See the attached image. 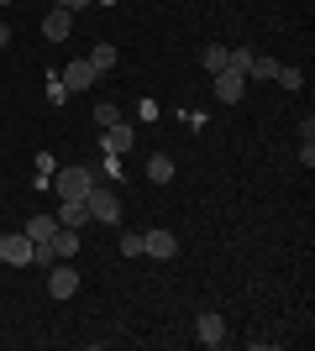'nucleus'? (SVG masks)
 I'll return each instance as SVG.
<instances>
[{"mask_svg": "<svg viewBox=\"0 0 315 351\" xmlns=\"http://www.w3.org/2000/svg\"><path fill=\"white\" fill-rule=\"evenodd\" d=\"M53 184H58V199H84V194L95 189V173L90 168H58Z\"/></svg>", "mask_w": 315, "mask_h": 351, "instance_id": "f257e3e1", "label": "nucleus"}, {"mask_svg": "<svg viewBox=\"0 0 315 351\" xmlns=\"http://www.w3.org/2000/svg\"><path fill=\"white\" fill-rule=\"evenodd\" d=\"M32 241L27 231H0V263H11V267H27L32 263Z\"/></svg>", "mask_w": 315, "mask_h": 351, "instance_id": "f03ea898", "label": "nucleus"}, {"mask_svg": "<svg viewBox=\"0 0 315 351\" xmlns=\"http://www.w3.org/2000/svg\"><path fill=\"white\" fill-rule=\"evenodd\" d=\"M84 199H90V220H100V226H116V220H121V199H116V189H100V184H95Z\"/></svg>", "mask_w": 315, "mask_h": 351, "instance_id": "7ed1b4c3", "label": "nucleus"}, {"mask_svg": "<svg viewBox=\"0 0 315 351\" xmlns=\"http://www.w3.org/2000/svg\"><path fill=\"white\" fill-rule=\"evenodd\" d=\"M142 257H158V263H168V257H179V241H174V231H163V226H152V231H142Z\"/></svg>", "mask_w": 315, "mask_h": 351, "instance_id": "20e7f679", "label": "nucleus"}, {"mask_svg": "<svg viewBox=\"0 0 315 351\" xmlns=\"http://www.w3.org/2000/svg\"><path fill=\"white\" fill-rule=\"evenodd\" d=\"M47 293H53V299H74L79 293V273L69 263H53L47 267Z\"/></svg>", "mask_w": 315, "mask_h": 351, "instance_id": "39448f33", "label": "nucleus"}, {"mask_svg": "<svg viewBox=\"0 0 315 351\" xmlns=\"http://www.w3.org/2000/svg\"><path fill=\"white\" fill-rule=\"evenodd\" d=\"M215 95H221V105H237L242 95H247V73L221 69V73H215Z\"/></svg>", "mask_w": 315, "mask_h": 351, "instance_id": "423d86ee", "label": "nucleus"}, {"mask_svg": "<svg viewBox=\"0 0 315 351\" xmlns=\"http://www.w3.org/2000/svg\"><path fill=\"white\" fill-rule=\"evenodd\" d=\"M69 32H74V11H63V5H53V11L43 16V37H47V43H63Z\"/></svg>", "mask_w": 315, "mask_h": 351, "instance_id": "0eeeda50", "label": "nucleus"}, {"mask_svg": "<svg viewBox=\"0 0 315 351\" xmlns=\"http://www.w3.org/2000/svg\"><path fill=\"white\" fill-rule=\"evenodd\" d=\"M43 247L53 252V263H69V257H74V252H79V231H69V226H58V231L47 236Z\"/></svg>", "mask_w": 315, "mask_h": 351, "instance_id": "6e6552de", "label": "nucleus"}, {"mask_svg": "<svg viewBox=\"0 0 315 351\" xmlns=\"http://www.w3.org/2000/svg\"><path fill=\"white\" fill-rule=\"evenodd\" d=\"M58 79H63V89H95V79H100V73L90 69V58H74Z\"/></svg>", "mask_w": 315, "mask_h": 351, "instance_id": "1a4fd4ad", "label": "nucleus"}, {"mask_svg": "<svg viewBox=\"0 0 315 351\" xmlns=\"http://www.w3.org/2000/svg\"><path fill=\"white\" fill-rule=\"evenodd\" d=\"M195 336L205 341V346H221V341H226V320L215 315V309H205V315L195 320Z\"/></svg>", "mask_w": 315, "mask_h": 351, "instance_id": "9d476101", "label": "nucleus"}, {"mask_svg": "<svg viewBox=\"0 0 315 351\" xmlns=\"http://www.w3.org/2000/svg\"><path fill=\"white\" fill-rule=\"evenodd\" d=\"M132 147H137L132 126H121V121H116V126H105V152H116V158H121V152H132Z\"/></svg>", "mask_w": 315, "mask_h": 351, "instance_id": "9b49d317", "label": "nucleus"}, {"mask_svg": "<svg viewBox=\"0 0 315 351\" xmlns=\"http://www.w3.org/2000/svg\"><path fill=\"white\" fill-rule=\"evenodd\" d=\"M90 220V199H63V210H58V226H69V231H79Z\"/></svg>", "mask_w": 315, "mask_h": 351, "instance_id": "f8f14e48", "label": "nucleus"}, {"mask_svg": "<svg viewBox=\"0 0 315 351\" xmlns=\"http://www.w3.org/2000/svg\"><path fill=\"white\" fill-rule=\"evenodd\" d=\"M200 63H205V69H210V79H215V73H221L226 63H231V47H221V43H205V47H200Z\"/></svg>", "mask_w": 315, "mask_h": 351, "instance_id": "ddd939ff", "label": "nucleus"}, {"mask_svg": "<svg viewBox=\"0 0 315 351\" xmlns=\"http://www.w3.org/2000/svg\"><path fill=\"white\" fill-rule=\"evenodd\" d=\"M273 73H279V63H273L268 53H253V58H247V84H263Z\"/></svg>", "mask_w": 315, "mask_h": 351, "instance_id": "4468645a", "label": "nucleus"}, {"mask_svg": "<svg viewBox=\"0 0 315 351\" xmlns=\"http://www.w3.org/2000/svg\"><path fill=\"white\" fill-rule=\"evenodd\" d=\"M148 178L152 184H168V178H174V158H168V152H152L148 158Z\"/></svg>", "mask_w": 315, "mask_h": 351, "instance_id": "2eb2a0df", "label": "nucleus"}, {"mask_svg": "<svg viewBox=\"0 0 315 351\" xmlns=\"http://www.w3.org/2000/svg\"><path fill=\"white\" fill-rule=\"evenodd\" d=\"M90 69H95V73H110V69H116V43H95Z\"/></svg>", "mask_w": 315, "mask_h": 351, "instance_id": "dca6fc26", "label": "nucleus"}, {"mask_svg": "<svg viewBox=\"0 0 315 351\" xmlns=\"http://www.w3.org/2000/svg\"><path fill=\"white\" fill-rule=\"evenodd\" d=\"M53 231H58V215H32L27 220V236H32V241H47Z\"/></svg>", "mask_w": 315, "mask_h": 351, "instance_id": "f3484780", "label": "nucleus"}, {"mask_svg": "<svg viewBox=\"0 0 315 351\" xmlns=\"http://www.w3.org/2000/svg\"><path fill=\"white\" fill-rule=\"evenodd\" d=\"M300 162H305V168H315V121H305V126H300Z\"/></svg>", "mask_w": 315, "mask_h": 351, "instance_id": "a211bd4d", "label": "nucleus"}, {"mask_svg": "<svg viewBox=\"0 0 315 351\" xmlns=\"http://www.w3.org/2000/svg\"><path fill=\"white\" fill-rule=\"evenodd\" d=\"M273 79H279L284 89H305V73H300V69H284V63H279V73H273Z\"/></svg>", "mask_w": 315, "mask_h": 351, "instance_id": "6ab92c4d", "label": "nucleus"}, {"mask_svg": "<svg viewBox=\"0 0 315 351\" xmlns=\"http://www.w3.org/2000/svg\"><path fill=\"white\" fill-rule=\"evenodd\" d=\"M95 121H100V126H116V121H121V110H116L110 100H100V105H95Z\"/></svg>", "mask_w": 315, "mask_h": 351, "instance_id": "aec40b11", "label": "nucleus"}, {"mask_svg": "<svg viewBox=\"0 0 315 351\" xmlns=\"http://www.w3.org/2000/svg\"><path fill=\"white\" fill-rule=\"evenodd\" d=\"M47 100H53V105H63V100H69V89H63V79H58V73H47Z\"/></svg>", "mask_w": 315, "mask_h": 351, "instance_id": "412c9836", "label": "nucleus"}, {"mask_svg": "<svg viewBox=\"0 0 315 351\" xmlns=\"http://www.w3.org/2000/svg\"><path fill=\"white\" fill-rule=\"evenodd\" d=\"M121 252H126V257H142V231H126V236H121Z\"/></svg>", "mask_w": 315, "mask_h": 351, "instance_id": "4be33fe9", "label": "nucleus"}, {"mask_svg": "<svg viewBox=\"0 0 315 351\" xmlns=\"http://www.w3.org/2000/svg\"><path fill=\"white\" fill-rule=\"evenodd\" d=\"M53 5H63V11H84V5H95V0H53Z\"/></svg>", "mask_w": 315, "mask_h": 351, "instance_id": "5701e85b", "label": "nucleus"}, {"mask_svg": "<svg viewBox=\"0 0 315 351\" xmlns=\"http://www.w3.org/2000/svg\"><path fill=\"white\" fill-rule=\"evenodd\" d=\"M5 43H11V27H5V21H0V47H5Z\"/></svg>", "mask_w": 315, "mask_h": 351, "instance_id": "b1692460", "label": "nucleus"}, {"mask_svg": "<svg viewBox=\"0 0 315 351\" xmlns=\"http://www.w3.org/2000/svg\"><path fill=\"white\" fill-rule=\"evenodd\" d=\"M5 5H11V0H0V11H5Z\"/></svg>", "mask_w": 315, "mask_h": 351, "instance_id": "393cba45", "label": "nucleus"}]
</instances>
